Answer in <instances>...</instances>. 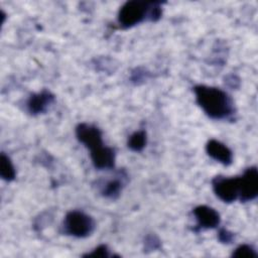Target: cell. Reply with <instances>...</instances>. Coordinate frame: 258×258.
Returning a JSON list of instances; mask_svg holds the SVG:
<instances>
[{"label":"cell","mask_w":258,"mask_h":258,"mask_svg":"<svg viewBox=\"0 0 258 258\" xmlns=\"http://www.w3.org/2000/svg\"><path fill=\"white\" fill-rule=\"evenodd\" d=\"M146 141H147L146 132L144 130H139L129 136L127 145L132 151L140 152L144 149L146 145Z\"/></svg>","instance_id":"4fadbf2b"},{"label":"cell","mask_w":258,"mask_h":258,"mask_svg":"<svg viewBox=\"0 0 258 258\" xmlns=\"http://www.w3.org/2000/svg\"><path fill=\"white\" fill-rule=\"evenodd\" d=\"M90 155L94 166L98 169H110L115 165V151L111 147L104 145Z\"/></svg>","instance_id":"8fae6325"},{"label":"cell","mask_w":258,"mask_h":258,"mask_svg":"<svg viewBox=\"0 0 258 258\" xmlns=\"http://www.w3.org/2000/svg\"><path fill=\"white\" fill-rule=\"evenodd\" d=\"M257 256L258 255L256 250L248 244H242L238 246L232 253V257L235 258H257Z\"/></svg>","instance_id":"5bb4252c"},{"label":"cell","mask_w":258,"mask_h":258,"mask_svg":"<svg viewBox=\"0 0 258 258\" xmlns=\"http://www.w3.org/2000/svg\"><path fill=\"white\" fill-rule=\"evenodd\" d=\"M0 175L5 181L13 180L16 175L11 159L4 152H2L0 155Z\"/></svg>","instance_id":"7c38bea8"},{"label":"cell","mask_w":258,"mask_h":258,"mask_svg":"<svg viewBox=\"0 0 258 258\" xmlns=\"http://www.w3.org/2000/svg\"><path fill=\"white\" fill-rule=\"evenodd\" d=\"M126 177L127 175L124 172H120V174L116 175L111 179H107L102 182L100 181L99 189L101 195L110 200L117 199L124 187Z\"/></svg>","instance_id":"30bf717a"},{"label":"cell","mask_w":258,"mask_h":258,"mask_svg":"<svg viewBox=\"0 0 258 258\" xmlns=\"http://www.w3.org/2000/svg\"><path fill=\"white\" fill-rule=\"evenodd\" d=\"M95 227L96 223L90 215L77 210L69 212L62 223L63 233L76 238L90 236L94 232Z\"/></svg>","instance_id":"3957f363"},{"label":"cell","mask_w":258,"mask_h":258,"mask_svg":"<svg viewBox=\"0 0 258 258\" xmlns=\"http://www.w3.org/2000/svg\"><path fill=\"white\" fill-rule=\"evenodd\" d=\"M53 101L54 96L49 91L43 90L39 93L30 95L26 102V108L31 115H38L44 113Z\"/></svg>","instance_id":"ba28073f"},{"label":"cell","mask_w":258,"mask_h":258,"mask_svg":"<svg viewBox=\"0 0 258 258\" xmlns=\"http://www.w3.org/2000/svg\"><path fill=\"white\" fill-rule=\"evenodd\" d=\"M113 255L110 254V250L108 249L107 245H99L98 247H96L92 252L87 253L84 255V257H100V258H108V257H112Z\"/></svg>","instance_id":"9a60e30c"},{"label":"cell","mask_w":258,"mask_h":258,"mask_svg":"<svg viewBox=\"0 0 258 258\" xmlns=\"http://www.w3.org/2000/svg\"><path fill=\"white\" fill-rule=\"evenodd\" d=\"M76 136L81 143L90 149V153L104 146L102 132L98 127L94 125L88 123H80L76 127Z\"/></svg>","instance_id":"5b68a950"},{"label":"cell","mask_w":258,"mask_h":258,"mask_svg":"<svg viewBox=\"0 0 258 258\" xmlns=\"http://www.w3.org/2000/svg\"><path fill=\"white\" fill-rule=\"evenodd\" d=\"M206 151L209 156L224 165H230L233 162L232 150L216 139H211L207 142Z\"/></svg>","instance_id":"9c48e42d"},{"label":"cell","mask_w":258,"mask_h":258,"mask_svg":"<svg viewBox=\"0 0 258 258\" xmlns=\"http://www.w3.org/2000/svg\"><path fill=\"white\" fill-rule=\"evenodd\" d=\"M145 249L149 251H154L160 247V241L155 235H149L145 239Z\"/></svg>","instance_id":"2e32d148"},{"label":"cell","mask_w":258,"mask_h":258,"mask_svg":"<svg viewBox=\"0 0 258 258\" xmlns=\"http://www.w3.org/2000/svg\"><path fill=\"white\" fill-rule=\"evenodd\" d=\"M199 229H214L220 224L219 213L208 206H198L192 211Z\"/></svg>","instance_id":"52a82bcc"},{"label":"cell","mask_w":258,"mask_h":258,"mask_svg":"<svg viewBox=\"0 0 258 258\" xmlns=\"http://www.w3.org/2000/svg\"><path fill=\"white\" fill-rule=\"evenodd\" d=\"M213 190L216 196L225 203H232L239 198V176H216L212 180Z\"/></svg>","instance_id":"277c9868"},{"label":"cell","mask_w":258,"mask_h":258,"mask_svg":"<svg viewBox=\"0 0 258 258\" xmlns=\"http://www.w3.org/2000/svg\"><path fill=\"white\" fill-rule=\"evenodd\" d=\"M162 14L160 2L127 1L118 12V23L122 28H131L144 20L155 22Z\"/></svg>","instance_id":"7a4b0ae2"},{"label":"cell","mask_w":258,"mask_h":258,"mask_svg":"<svg viewBox=\"0 0 258 258\" xmlns=\"http://www.w3.org/2000/svg\"><path fill=\"white\" fill-rule=\"evenodd\" d=\"M239 200L241 202H250L256 199L258 195V171L255 166L247 168L239 176Z\"/></svg>","instance_id":"8992f818"},{"label":"cell","mask_w":258,"mask_h":258,"mask_svg":"<svg viewBox=\"0 0 258 258\" xmlns=\"http://www.w3.org/2000/svg\"><path fill=\"white\" fill-rule=\"evenodd\" d=\"M194 92L198 105L210 118L226 120L235 114L232 98L222 89L199 85L194 88Z\"/></svg>","instance_id":"6da1fadb"},{"label":"cell","mask_w":258,"mask_h":258,"mask_svg":"<svg viewBox=\"0 0 258 258\" xmlns=\"http://www.w3.org/2000/svg\"><path fill=\"white\" fill-rule=\"evenodd\" d=\"M218 239L221 243L229 244L234 240V234L232 232L228 231L227 229L223 228V229H220V231L218 233Z\"/></svg>","instance_id":"e0dca14e"}]
</instances>
